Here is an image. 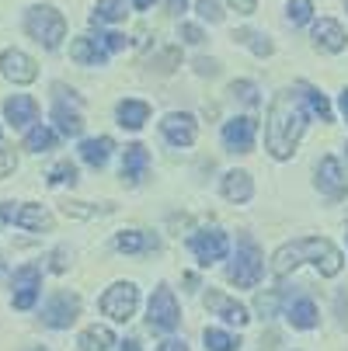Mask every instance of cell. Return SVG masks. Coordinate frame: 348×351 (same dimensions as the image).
<instances>
[{
  "mask_svg": "<svg viewBox=\"0 0 348 351\" xmlns=\"http://www.w3.org/2000/svg\"><path fill=\"white\" fill-rule=\"evenodd\" d=\"M300 90V87H296ZM296 90H282L275 94V101L268 108V122H265V146H268V154L275 160H289L292 157V149L296 143H300L307 122H310V105H307V97L303 94H296Z\"/></svg>",
  "mask_w": 348,
  "mask_h": 351,
  "instance_id": "cell-1",
  "label": "cell"
},
{
  "mask_svg": "<svg viewBox=\"0 0 348 351\" xmlns=\"http://www.w3.org/2000/svg\"><path fill=\"white\" fill-rule=\"evenodd\" d=\"M314 265L321 275L334 278L341 271V250L331 243V240H321V237H300V240H292L286 247L275 250V258H272V275L275 278H286L289 271H296L300 265Z\"/></svg>",
  "mask_w": 348,
  "mask_h": 351,
  "instance_id": "cell-2",
  "label": "cell"
},
{
  "mask_svg": "<svg viewBox=\"0 0 348 351\" xmlns=\"http://www.w3.org/2000/svg\"><path fill=\"white\" fill-rule=\"evenodd\" d=\"M126 35H119V32H97V35H80V38H73V45H70V60L73 63H80V66H97V63H105L112 53H119V49H126Z\"/></svg>",
  "mask_w": 348,
  "mask_h": 351,
  "instance_id": "cell-3",
  "label": "cell"
},
{
  "mask_svg": "<svg viewBox=\"0 0 348 351\" xmlns=\"http://www.w3.org/2000/svg\"><path fill=\"white\" fill-rule=\"evenodd\" d=\"M25 32L45 49H60V42L67 38V18L56 8L38 4L25 14Z\"/></svg>",
  "mask_w": 348,
  "mask_h": 351,
  "instance_id": "cell-4",
  "label": "cell"
},
{
  "mask_svg": "<svg viewBox=\"0 0 348 351\" xmlns=\"http://www.w3.org/2000/svg\"><path fill=\"white\" fill-rule=\"evenodd\" d=\"M262 271H265V261H262L258 243L244 237V240H240V247H237L233 265L227 268V278H230L237 289H255V285L262 282Z\"/></svg>",
  "mask_w": 348,
  "mask_h": 351,
  "instance_id": "cell-5",
  "label": "cell"
},
{
  "mask_svg": "<svg viewBox=\"0 0 348 351\" xmlns=\"http://www.w3.org/2000/svg\"><path fill=\"white\" fill-rule=\"evenodd\" d=\"M181 324V310H178V299L167 285H157V292L150 295V310H146V327L150 330H174Z\"/></svg>",
  "mask_w": 348,
  "mask_h": 351,
  "instance_id": "cell-6",
  "label": "cell"
},
{
  "mask_svg": "<svg viewBox=\"0 0 348 351\" xmlns=\"http://www.w3.org/2000/svg\"><path fill=\"white\" fill-rule=\"evenodd\" d=\"M136 303H139L136 285H132V282H115V285L102 295V313L112 317V320H119V324H126V320L136 313Z\"/></svg>",
  "mask_w": 348,
  "mask_h": 351,
  "instance_id": "cell-7",
  "label": "cell"
},
{
  "mask_svg": "<svg viewBox=\"0 0 348 351\" xmlns=\"http://www.w3.org/2000/svg\"><path fill=\"white\" fill-rule=\"evenodd\" d=\"M77 313H80V299L73 292H56L45 303V310H42V324L53 327V330H63V327H70L77 320Z\"/></svg>",
  "mask_w": 348,
  "mask_h": 351,
  "instance_id": "cell-8",
  "label": "cell"
},
{
  "mask_svg": "<svg viewBox=\"0 0 348 351\" xmlns=\"http://www.w3.org/2000/svg\"><path fill=\"white\" fill-rule=\"evenodd\" d=\"M192 247V254L198 258V265H213V261H223L227 258V250H230V240L223 230H202V233H195L188 240Z\"/></svg>",
  "mask_w": 348,
  "mask_h": 351,
  "instance_id": "cell-9",
  "label": "cell"
},
{
  "mask_svg": "<svg viewBox=\"0 0 348 351\" xmlns=\"http://www.w3.org/2000/svg\"><path fill=\"white\" fill-rule=\"evenodd\" d=\"M317 188L321 195H327L331 202H341V198L348 195V178H345V167L338 157H321L317 164Z\"/></svg>",
  "mask_w": 348,
  "mask_h": 351,
  "instance_id": "cell-10",
  "label": "cell"
},
{
  "mask_svg": "<svg viewBox=\"0 0 348 351\" xmlns=\"http://www.w3.org/2000/svg\"><path fill=\"white\" fill-rule=\"evenodd\" d=\"M255 136H258V122H255L251 115L230 119V122L223 125V143H227L230 154H251Z\"/></svg>",
  "mask_w": 348,
  "mask_h": 351,
  "instance_id": "cell-11",
  "label": "cell"
},
{
  "mask_svg": "<svg viewBox=\"0 0 348 351\" xmlns=\"http://www.w3.org/2000/svg\"><path fill=\"white\" fill-rule=\"evenodd\" d=\"M42 289V271L35 265H25L14 271V310H32Z\"/></svg>",
  "mask_w": 348,
  "mask_h": 351,
  "instance_id": "cell-12",
  "label": "cell"
},
{
  "mask_svg": "<svg viewBox=\"0 0 348 351\" xmlns=\"http://www.w3.org/2000/svg\"><path fill=\"white\" fill-rule=\"evenodd\" d=\"M0 66H4V77H11L14 84H32L38 77V66L32 56H25L21 49H8L4 56H0Z\"/></svg>",
  "mask_w": 348,
  "mask_h": 351,
  "instance_id": "cell-13",
  "label": "cell"
},
{
  "mask_svg": "<svg viewBox=\"0 0 348 351\" xmlns=\"http://www.w3.org/2000/svg\"><path fill=\"white\" fill-rule=\"evenodd\" d=\"M161 132L171 146H192L195 143V119L185 115V112H171L164 122H161Z\"/></svg>",
  "mask_w": 348,
  "mask_h": 351,
  "instance_id": "cell-14",
  "label": "cell"
},
{
  "mask_svg": "<svg viewBox=\"0 0 348 351\" xmlns=\"http://www.w3.org/2000/svg\"><path fill=\"white\" fill-rule=\"evenodd\" d=\"M146 167H150V154H146V146H139V143L126 146V154H122V181L126 184H139L146 178Z\"/></svg>",
  "mask_w": 348,
  "mask_h": 351,
  "instance_id": "cell-15",
  "label": "cell"
},
{
  "mask_svg": "<svg viewBox=\"0 0 348 351\" xmlns=\"http://www.w3.org/2000/svg\"><path fill=\"white\" fill-rule=\"evenodd\" d=\"M314 45L324 49V53H341V49L348 45V35H345V28H341L338 21L321 18V21L314 25Z\"/></svg>",
  "mask_w": 348,
  "mask_h": 351,
  "instance_id": "cell-16",
  "label": "cell"
},
{
  "mask_svg": "<svg viewBox=\"0 0 348 351\" xmlns=\"http://www.w3.org/2000/svg\"><path fill=\"white\" fill-rule=\"evenodd\" d=\"M4 115H8V122L14 129H25V125H32L38 119V105H35V97H28V94H14V97L4 101Z\"/></svg>",
  "mask_w": 348,
  "mask_h": 351,
  "instance_id": "cell-17",
  "label": "cell"
},
{
  "mask_svg": "<svg viewBox=\"0 0 348 351\" xmlns=\"http://www.w3.org/2000/svg\"><path fill=\"white\" fill-rule=\"evenodd\" d=\"M206 306H209L213 313H220V317H223L227 324H233V327H244L247 320H251L237 299H227L223 292H209V295H206Z\"/></svg>",
  "mask_w": 348,
  "mask_h": 351,
  "instance_id": "cell-18",
  "label": "cell"
},
{
  "mask_svg": "<svg viewBox=\"0 0 348 351\" xmlns=\"http://www.w3.org/2000/svg\"><path fill=\"white\" fill-rule=\"evenodd\" d=\"M251 195H255V181H251V174L247 171H230L227 178H223V198L227 202H251Z\"/></svg>",
  "mask_w": 348,
  "mask_h": 351,
  "instance_id": "cell-19",
  "label": "cell"
},
{
  "mask_svg": "<svg viewBox=\"0 0 348 351\" xmlns=\"http://www.w3.org/2000/svg\"><path fill=\"white\" fill-rule=\"evenodd\" d=\"M286 320L296 330H314L317 327V306H314V299H292V303L286 306Z\"/></svg>",
  "mask_w": 348,
  "mask_h": 351,
  "instance_id": "cell-20",
  "label": "cell"
},
{
  "mask_svg": "<svg viewBox=\"0 0 348 351\" xmlns=\"http://www.w3.org/2000/svg\"><path fill=\"white\" fill-rule=\"evenodd\" d=\"M112 149H115V143H112L108 136H97V139H84V143H80V157H84V164H91V167H105L108 157H112Z\"/></svg>",
  "mask_w": 348,
  "mask_h": 351,
  "instance_id": "cell-21",
  "label": "cell"
},
{
  "mask_svg": "<svg viewBox=\"0 0 348 351\" xmlns=\"http://www.w3.org/2000/svg\"><path fill=\"white\" fill-rule=\"evenodd\" d=\"M11 223H14V226H21V230L42 233V230L53 226V216H49L42 206H21V209H14V219H11Z\"/></svg>",
  "mask_w": 348,
  "mask_h": 351,
  "instance_id": "cell-22",
  "label": "cell"
},
{
  "mask_svg": "<svg viewBox=\"0 0 348 351\" xmlns=\"http://www.w3.org/2000/svg\"><path fill=\"white\" fill-rule=\"evenodd\" d=\"M115 247L126 250V254H143V250H157V237L143 230H122L115 237Z\"/></svg>",
  "mask_w": 348,
  "mask_h": 351,
  "instance_id": "cell-23",
  "label": "cell"
},
{
  "mask_svg": "<svg viewBox=\"0 0 348 351\" xmlns=\"http://www.w3.org/2000/svg\"><path fill=\"white\" fill-rule=\"evenodd\" d=\"M150 119V105L146 101H132V97H126V101H119V125L122 129H143V122Z\"/></svg>",
  "mask_w": 348,
  "mask_h": 351,
  "instance_id": "cell-24",
  "label": "cell"
},
{
  "mask_svg": "<svg viewBox=\"0 0 348 351\" xmlns=\"http://www.w3.org/2000/svg\"><path fill=\"white\" fill-rule=\"evenodd\" d=\"M77 344H80V351H108V348L115 344V337H112L108 327H97V324H94V327H87V330L80 334Z\"/></svg>",
  "mask_w": 348,
  "mask_h": 351,
  "instance_id": "cell-25",
  "label": "cell"
},
{
  "mask_svg": "<svg viewBox=\"0 0 348 351\" xmlns=\"http://www.w3.org/2000/svg\"><path fill=\"white\" fill-rule=\"evenodd\" d=\"M56 143H60V136L49 129V125H35V129H28V136H25V149H32V154L56 149Z\"/></svg>",
  "mask_w": 348,
  "mask_h": 351,
  "instance_id": "cell-26",
  "label": "cell"
},
{
  "mask_svg": "<svg viewBox=\"0 0 348 351\" xmlns=\"http://www.w3.org/2000/svg\"><path fill=\"white\" fill-rule=\"evenodd\" d=\"M53 122H56V129H60L63 136H80V132H84V119H80L77 112H70L63 101H56V108H53Z\"/></svg>",
  "mask_w": 348,
  "mask_h": 351,
  "instance_id": "cell-27",
  "label": "cell"
},
{
  "mask_svg": "<svg viewBox=\"0 0 348 351\" xmlns=\"http://www.w3.org/2000/svg\"><path fill=\"white\" fill-rule=\"evenodd\" d=\"M233 38H237L240 45H247V49H251L255 56H262V60L272 56V42H268L265 35H258L255 28H240V32H233Z\"/></svg>",
  "mask_w": 348,
  "mask_h": 351,
  "instance_id": "cell-28",
  "label": "cell"
},
{
  "mask_svg": "<svg viewBox=\"0 0 348 351\" xmlns=\"http://www.w3.org/2000/svg\"><path fill=\"white\" fill-rule=\"evenodd\" d=\"M91 21L94 25H102V21H126V0H97Z\"/></svg>",
  "mask_w": 348,
  "mask_h": 351,
  "instance_id": "cell-29",
  "label": "cell"
},
{
  "mask_svg": "<svg viewBox=\"0 0 348 351\" xmlns=\"http://www.w3.org/2000/svg\"><path fill=\"white\" fill-rule=\"evenodd\" d=\"M300 94L307 97V105H310V112L321 119V122H331V105H327V97L317 90V87H310V84H300Z\"/></svg>",
  "mask_w": 348,
  "mask_h": 351,
  "instance_id": "cell-30",
  "label": "cell"
},
{
  "mask_svg": "<svg viewBox=\"0 0 348 351\" xmlns=\"http://www.w3.org/2000/svg\"><path fill=\"white\" fill-rule=\"evenodd\" d=\"M202 337H206V351H237V348H240V341H237L233 334L216 330V327H209Z\"/></svg>",
  "mask_w": 348,
  "mask_h": 351,
  "instance_id": "cell-31",
  "label": "cell"
},
{
  "mask_svg": "<svg viewBox=\"0 0 348 351\" xmlns=\"http://www.w3.org/2000/svg\"><path fill=\"white\" fill-rule=\"evenodd\" d=\"M230 97L255 108V105H258V87H255L251 80H233V84H230Z\"/></svg>",
  "mask_w": 348,
  "mask_h": 351,
  "instance_id": "cell-32",
  "label": "cell"
},
{
  "mask_svg": "<svg viewBox=\"0 0 348 351\" xmlns=\"http://www.w3.org/2000/svg\"><path fill=\"white\" fill-rule=\"evenodd\" d=\"M49 184H77V167L70 160H60L56 167H49Z\"/></svg>",
  "mask_w": 348,
  "mask_h": 351,
  "instance_id": "cell-33",
  "label": "cell"
},
{
  "mask_svg": "<svg viewBox=\"0 0 348 351\" xmlns=\"http://www.w3.org/2000/svg\"><path fill=\"white\" fill-rule=\"evenodd\" d=\"M286 18H289L292 25H307V21L314 18V4H310V0H289Z\"/></svg>",
  "mask_w": 348,
  "mask_h": 351,
  "instance_id": "cell-34",
  "label": "cell"
},
{
  "mask_svg": "<svg viewBox=\"0 0 348 351\" xmlns=\"http://www.w3.org/2000/svg\"><path fill=\"white\" fill-rule=\"evenodd\" d=\"M198 18L202 21H223V11H220V0H198Z\"/></svg>",
  "mask_w": 348,
  "mask_h": 351,
  "instance_id": "cell-35",
  "label": "cell"
},
{
  "mask_svg": "<svg viewBox=\"0 0 348 351\" xmlns=\"http://www.w3.org/2000/svg\"><path fill=\"white\" fill-rule=\"evenodd\" d=\"M279 299H282V292H268V295H258V313L262 317H275V310H279Z\"/></svg>",
  "mask_w": 348,
  "mask_h": 351,
  "instance_id": "cell-36",
  "label": "cell"
},
{
  "mask_svg": "<svg viewBox=\"0 0 348 351\" xmlns=\"http://www.w3.org/2000/svg\"><path fill=\"white\" fill-rule=\"evenodd\" d=\"M14 167H18V157H14V149H11V146H0V178L14 174Z\"/></svg>",
  "mask_w": 348,
  "mask_h": 351,
  "instance_id": "cell-37",
  "label": "cell"
},
{
  "mask_svg": "<svg viewBox=\"0 0 348 351\" xmlns=\"http://www.w3.org/2000/svg\"><path fill=\"white\" fill-rule=\"evenodd\" d=\"M63 213H67V216H80V219H91V216H97V213H108V209H87L84 202H67V206H63Z\"/></svg>",
  "mask_w": 348,
  "mask_h": 351,
  "instance_id": "cell-38",
  "label": "cell"
},
{
  "mask_svg": "<svg viewBox=\"0 0 348 351\" xmlns=\"http://www.w3.org/2000/svg\"><path fill=\"white\" fill-rule=\"evenodd\" d=\"M206 35H202V28L198 25H181V42H188V45H198Z\"/></svg>",
  "mask_w": 348,
  "mask_h": 351,
  "instance_id": "cell-39",
  "label": "cell"
},
{
  "mask_svg": "<svg viewBox=\"0 0 348 351\" xmlns=\"http://www.w3.org/2000/svg\"><path fill=\"white\" fill-rule=\"evenodd\" d=\"M230 8L237 14H255L258 11V0H230Z\"/></svg>",
  "mask_w": 348,
  "mask_h": 351,
  "instance_id": "cell-40",
  "label": "cell"
},
{
  "mask_svg": "<svg viewBox=\"0 0 348 351\" xmlns=\"http://www.w3.org/2000/svg\"><path fill=\"white\" fill-rule=\"evenodd\" d=\"M195 70L202 73V77H213L220 66H216V60H195Z\"/></svg>",
  "mask_w": 348,
  "mask_h": 351,
  "instance_id": "cell-41",
  "label": "cell"
},
{
  "mask_svg": "<svg viewBox=\"0 0 348 351\" xmlns=\"http://www.w3.org/2000/svg\"><path fill=\"white\" fill-rule=\"evenodd\" d=\"M157 351H188V344H185V341H164Z\"/></svg>",
  "mask_w": 348,
  "mask_h": 351,
  "instance_id": "cell-42",
  "label": "cell"
},
{
  "mask_svg": "<svg viewBox=\"0 0 348 351\" xmlns=\"http://www.w3.org/2000/svg\"><path fill=\"white\" fill-rule=\"evenodd\" d=\"M53 271H67V250H56V258H53Z\"/></svg>",
  "mask_w": 348,
  "mask_h": 351,
  "instance_id": "cell-43",
  "label": "cell"
},
{
  "mask_svg": "<svg viewBox=\"0 0 348 351\" xmlns=\"http://www.w3.org/2000/svg\"><path fill=\"white\" fill-rule=\"evenodd\" d=\"M188 8V0H167V14H181Z\"/></svg>",
  "mask_w": 348,
  "mask_h": 351,
  "instance_id": "cell-44",
  "label": "cell"
},
{
  "mask_svg": "<svg viewBox=\"0 0 348 351\" xmlns=\"http://www.w3.org/2000/svg\"><path fill=\"white\" fill-rule=\"evenodd\" d=\"M119 351H143V348H139V341H136V337H129V341H122V348H119Z\"/></svg>",
  "mask_w": 348,
  "mask_h": 351,
  "instance_id": "cell-45",
  "label": "cell"
},
{
  "mask_svg": "<svg viewBox=\"0 0 348 351\" xmlns=\"http://www.w3.org/2000/svg\"><path fill=\"white\" fill-rule=\"evenodd\" d=\"M132 4H136V11H150L157 0H132Z\"/></svg>",
  "mask_w": 348,
  "mask_h": 351,
  "instance_id": "cell-46",
  "label": "cell"
},
{
  "mask_svg": "<svg viewBox=\"0 0 348 351\" xmlns=\"http://www.w3.org/2000/svg\"><path fill=\"white\" fill-rule=\"evenodd\" d=\"M341 112H345V119H348V90H341Z\"/></svg>",
  "mask_w": 348,
  "mask_h": 351,
  "instance_id": "cell-47",
  "label": "cell"
},
{
  "mask_svg": "<svg viewBox=\"0 0 348 351\" xmlns=\"http://www.w3.org/2000/svg\"><path fill=\"white\" fill-rule=\"evenodd\" d=\"M28 351H45V348H38V344H32V348H28Z\"/></svg>",
  "mask_w": 348,
  "mask_h": 351,
  "instance_id": "cell-48",
  "label": "cell"
},
{
  "mask_svg": "<svg viewBox=\"0 0 348 351\" xmlns=\"http://www.w3.org/2000/svg\"><path fill=\"white\" fill-rule=\"evenodd\" d=\"M0 275H4V258H0Z\"/></svg>",
  "mask_w": 348,
  "mask_h": 351,
  "instance_id": "cell-49",
  "label": "cell"
}]
</instances>
